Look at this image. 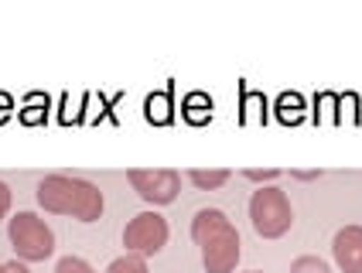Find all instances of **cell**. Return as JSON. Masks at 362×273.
<instances>
[{
  "mask_svg": "<svg viewBox=\"0 0 362 273\" xmlns=\"http://www.w3.org/2000/svg\"><path fill=\"white\" fill-rule=\"evenodd\" d=\"M192 239L202 250V267L205 273H236V263L243 256L240 233L233 219L222 209H199L192 219Z\"/></svg>",
  "mask_w": 362,
  "mask_h": 273,
  "instance_id": "7a4b0ae2",
  "label": "cell"
},
{
  "mask_svg": "<svg viewBox=\"0 0 362 273\" xmlns=\"http://www.w3.org/2000/svg\"><path fill=\"white\" fill-rule=\"evenodd\" d=\"M188 181L195 185V188H202V192H212V188H222L226 181H229V171L226 168H216V171H188Z\"/></svg>",
  "mask_w": 362,
  "mask_h": 273,
  "instance_id": "ba28073f",
  "label": "cell"
},
{
  "mask_svg": "<svg viewBox=\"0 0 362 273\" xmlns=\"http://www.w3.org/2000/svg\"><path fill=\"white\" fill-rule=\"evenodd\" d=\"M55 273H96L82 256H62L59 267H55Z\"/></svg>",
  "mask_w": 362,
  "mask_h": 273,
  "instance_id": "8fae6325",
  "label": "cell"
},
{
  "mask_svg": "<svg viewBox=\"0 0 362 273\" xmlns=\"http://www.w3.org/2000/svg\"><path fill=\"white\" fill-rule=\"evenodd\" d=\"M332 256L342 273H362V226H345L332 239Z\"/></svg>",
  "mask_w": 362,
  "mask_h": 273,
  "instance_id": "52a82bcc",
  "label": "cell"
},
{
  "mask_svg": "<svg viewBox=\"0 0 362 273\" xmlns=\"http://www.w3.org/2000/svg\"><path fill=\"white\" fill-rule=\"evenodd\" d=\"M130 185L134 192L147 202V205H171L181 192V175L171 168H134L130 171Z\"/></svg>",
  "mask_w": 362,
  "mask_h": 273,
  "instance_id": "8992f818",
  "label": "cell"
},
{
  "mask_svg": "<svg viewBox=\"0 0 362 273\" xmlns=\"http://www.w3.org/2000/svg\"><path fill=\"white\" fill-rule=\"evenodd\" d=\"M0 273H31L21 260H11V263H0Z\"/></svg>",
  "mask_w": 362,
  "mask_h": 273,
  "instance_id": "5bb4252c",
  "label": "cell"
},
{
  "mask_svg": "<svg viewBox=\"0 0 362 273\" xmlns=\"http://www.w3.org/2000/svg\"><path fill=\"white\" fill-rule=\"evenodd\" d=\"M7 212H11V188L0 181V222L7 219Z\"/></svg>",
  "mask_w": 362,
  "mask_h": 273,
  "instance_id": "4fadbf2b",
  "label": "cell"
},
{
  "mask_svg": "<svg viewBox=\"0 0 362 273\" xmlns=\"http://www.w3.org/2000/svg\"><path fill=\"white\" fill-rule=\"evenodd\" d=\"M106 273H151V270H147V260H144V256L123 253L106 267Z\"/></svg>",
  "mask_w": 362,
  "mask_h": 273,
  "instance_id": "9c48e42d",
  "label": "cell"
},
{
  "mask_svg": "<svg viewBox=\"0 0 362 273\" xmlns=\"http://www.w3.org/2000/svg\"><path fill=\"white\" fill-rule=\"evenodd\" d=\"M123 246L134 256H158L168 246V219L161 212H141L134 215L123 229Z\"/></svg>",
  "mask_w": 362,
  "mask_h": 273,
  "instance_id": "5b68a950",
  "label": "cell"
},
{
  "mask_svg": "<svg viewBox=\"0 0 362 273\" xmlns=\"http://www.w3.org/2000/svg\"><path fill=\"white\" fill-rule=\"evenodd\" d=\"M38 205L52 215H69V219H79V222H100L103 209H106V198L103 192L86 181V178H72V175H48L38 181Z\"/></svg>",
  "mask_w": 362,
  "mask_h": 273,
  "instance_id": "6da1fadb",
  "label": "cell"
},
{
  "mask_svg": "<svg viewBox=\"0 0 362 273\" xmlns=\"http://www.w3.org/2000/svg\"><path fill=\"white\" fill-rule=\"evenodd\" d=\"M294 178H301V181H311V178H318V171H294Z\"/></svg>",
  "mask_w": 362,
  "mask_h": 273,
  "instance_id": "9a60e30c",
  "label": "cell"
},
{
  "mask_svg": "<svg viewBox=\"0 0 362 273\" xmlns=\"http://www.w3.org/2000/svg\"><path fill=\"white\" fill-rule=\"evenodd\" d=\"M246 273H263V270H246Z\"/></svg>",
  "mask_w": 362,
  "mask_h": 273,
  "instance_id": "2e32d148",
  "label": "cell"
},
{
  "mask_svg": "<svg viewBox=\"0 0 362 273\" xmlns=\"http://www.w3.org/2000/svg\"><path fill=\"white\" fill-rule=\"evenodd\" d=\"M7 236H11V246H14L21 263H41V260H48V256L55 253V233L35 212L11 215Z\"/></svg>",
  "mask_w": 362,
  "mask_h": 273,
  "instance_id": "277c9868",
  "label": "cell"
},
{
  "mask_svg": "<svg viewBox=\"0 0 362 273\" xmlns=\"http://www.w3.org/2000/svg\"><path fill=\"white\" fill-rule=\"evenodd\" d=\"M250 222L257 236L263 239H281L284 233H291L294 226V209H291V198L284 195L277 185H263L250 195Z\"/></svg>",
  "mask_w": 362,
  "mask_h": 273,
  "instance_id": "3957f363",
  "label": "cell"
},
{
  "mask_svg": "<svg viewBox=\"0 0 362 273\" xmlns=\"http://www.w3.org/2000/svg\"><path fill=\"white\" fill-rule=\"evenodd\" d=\"M287 273H332V267L325 263L322 256H298Z\"/></svg>",
  "mask_w": 362,
  "mask_h": 273,
  "instance_id": "30bf717a",
  "label": "cell"
},
{
  "mask_svg": "<svg viewBox=\"0 0 362 273\" xmlns=\"http://www.w3.org/2000/svg\"><path fill=\"white\" fill-rule=\"evenodd\" d=\"M243 175L250 178V181H257V185H274V181H277V178H281V171H277V168H250V171H243Z\"/></svg>",
  "mask_w": 362,
  "mask_h": 273,
  "instance_id": "7c38bea8",
  "label": "cell"
}]
</instances>
